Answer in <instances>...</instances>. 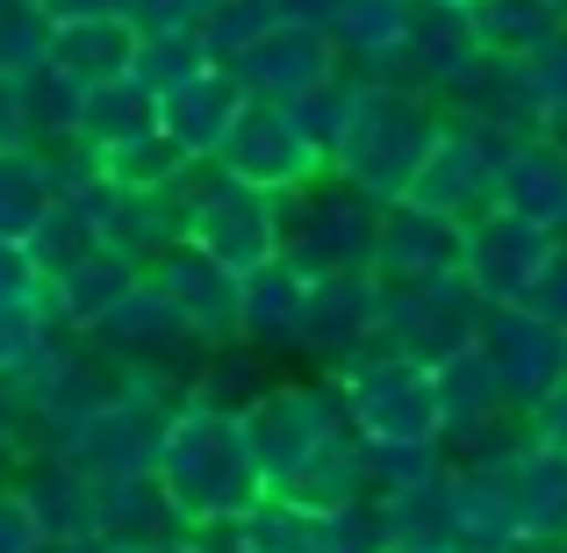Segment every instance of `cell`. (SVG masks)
<instances>
[{
	"label": "cell",
	"instance_id": "7dc6e473",
	"mask_svg": "<svg viewBox=\"0 0 567 553\" xmlns=\"http://www.w3.org/2000/svg\"><path fill=\"white\" fill-rule=\"evenodd\" d=\"M51 22H80V14H115V0H37Z\"/></svg>",
	"mask_w": 567,
	"mask_h": 553
},
{
	"label": "cell",
	"instance_id": "7c38bea8",
	"mask_svg": "<svg viewBox=\"0 0 567 553\" xmlns=\"http://www.w3.org/2000/svg\"><path fill=\"white\" fill-rule=\"evenodd\" d=\"M554 252H560V237H546L539 223L511 216V208H488V216L460 223V274H467V288L482 303H525Z\"/></svg>",
	"mask_w": 567,
	"mask_h": 553
},
{
	"label": "cell",
	"instance_id": "ab89813d",
	"mask_svg": "<svg viewBox=\"0 0 567 553\" xmlns=\"http://www.w3.org/2000/svg\"><path fill=\"white\" fill-rule=\"evenodd\" d=\"M0 553H58L37 503L22 496V482H0Z\"/></svg>",
	"mask_w": 567,
	"mask_h": 553
},
{
	"label": "cell",
	"instance_id": "7a4b0ae2",
	"mask_svg": "<svg viewBox=\"0 0 567 553\" xmlns=\"http://www.w3.org/2000/svg\"><path fill=\"white\" fill-rule=\"evenodd\" d=\"M158 489H166L173 518L187 532L208 525H237L245 511H259L274 489H266V468L251 453L245 417L230 410H202V402H181L158 431V460H152Z\"/></svg>",
	"mask_w": 567,
	"mask_h": 553
},
{
	"label": "cell",
	"instance_id": "f6af8a7d",
	"mask_svg": "<svg viewBox=\"0 0 567 553\" xmlns=\"http://www.w3.org/2000/svg\"><path fill=\"white\" fill-rule=\"evenodd\" d=\"M280 8L295 14V22H309V29H323V37L338 43V22H346V0H280Z\"/></svg>",
	"mask_w": 567,
	"mask_h": 553
},
{
	"label": "cell",
	"instance_id": "ac0fdd59",
	"mask_svg": "<svg viewBox=\"0 0 567 553\" xmlns=\"http://www.w3.org/2000/svg\"><path fill=\"white\" fill-rule=\"evenodd\" d=\"M496 208L539 223L546 237H567V144H554L546 130L503 144L496 166Z\"/></svg>",
	"mask_w": 567,
	"mask_h": 553
},
{
	"label": "cell",
	"instance_id": "5bb4252c",
	"mask_svg": "<svg viewBox=\"0 0 567 553\" xmlns=\"http://www.w3.org/2000/svg\"><path fill=\"white\" fill-rule=\"evenodd\" d=\"M374 346H381V280L374 274H323V280H309L302 352L317 360V373H346Z\"/></svg>",
	"mask_w": 567,
	"mask_h": 553
},
{
	"label": "cell",
	"instance_id": "ba28073f",
	"mask_svg": "<svg viewBox=\"0 0 567 553\" xmlns=\"http://www.w3.org/2000/svg\"><path fill=\"white\" fill-rule=\"evenodd\" d=\"M216 166L237 173V181H251V187H266V194H295V187L331 173V152L295 123L288 101H245L230 144L216 152Z\"/></svg>",
	"mask_w": 567,
	"mask_h": 553
},
{
	"label": "cell",
	"instance_id": "681fc988",
	"mask_svg": "<svg viewBox=\"0 0 567 553\" xmlns=\"http://www.w3.org/2000/svg\"><path fill=\"white\" fill-rule=\"evenodd\" d=\"M410 8H439V14H467V0H410Z\"/></svg>",
	"mask_w": 567,
	"mask_h": 553
},
{
	"label": "cell",
	"instance_id": "484cf974",
	"mask_svg": "<svg viewBox=\"0 0 567 553\" xmlns=\"http://www.w3.org/2000/svg\"><path fill=\"white\" fill-rule=\"evenodd\" d=\"M274 381H280V373L266 367L259 346H245V338H223V346H202V360H194V373H187V402L245 417Z\"/></svg>",
	"mask_w": 567,
	"mask_h": 553
},
{
	"label": "cell",
	"instance_id": "d6986e66",
	"mask_svg": "<svg viewBox=\"0 0 567 553\" xmlns=\"http://www.w3.org/2000/svg\"><path fill=\"white\" fill-rule=\"evenodd\" d=\"M137 274H144V266L130 259V252L94 245L86 259H72L65 274H51V288H43V324L65 331V338H86L130 288H137Z\"/></svg>",
	"mask_w": 567,
	"mask_h": 553
},
{
	"label": "cell",
	"instance_id": "44dd1931",
	"mask_svg": "<svg viewBox=\"0 0 567 553\" xmlns=\"http://www.w3.org/2000/svg\"><path fill=\"white\" fill-rule=\"evenodd\" d=\"M374 274L381 280H439V274H460V223L431 216V208H416V202H388L381 208Z\"/></svg>",
	"mask_w": 567,
	"mask_h": 553
},
{
	"label": "cell",
	"instance_id": "db71d44e",
	"mask_svg": "<svg viewBox=\"0 0 567 553\" xmlns=\"http://www.w3.org/2000/svg\"><path fill=\"white\" fill-rule=\"evenodd\" d=\"M560 14H567V0H560Z\"/></svg>",
	"mask_w": 567,
	"mask_h": 553
},
{
	"label": "cell",
	"instance_id": "e575fe53",
	"mask_svg": "<svg viewBox=\"0 0 567 553\" xmlns=\"http://www.w3.org/2000/svg\"><path fill=\"white\" fill-rule=\"evenodd\" d=\"M216 58H208L202 29H173V37H144L137 43V65H130V80L152 86V94H173L181 80H194V72H208Z\"/></svg>",
	"mask_w": 567,
	"mask_h": 553
},
{
	"label": "cell",
	"instance_id": "f1b7e54d",
	"mask_svg": "<svg viewBox=\"0 0 567 553\" xmlns=\"http://www.w3.org/2000/svg\"><path fill=\"white\" fill-rule=\"evenodd\" d=\"M467 29L496 58H532L546 37L567 29V14H560V0H467Z\"/></svg>",
	"mask_w": 567,
	"mask_h": 553
},
{
	"label": "cell",
	"instance_id": "603a6c76",
	"mask_svg": "<svg viewBox=\"0 0 567 553\" xmlns=\"http://www.w3.org/2000/svg\"><path fill=\"white\" fill-rule=\"evenodd\" d=\"M381 525H388V546H416V553H460L467 525H460V482L453 468L431 474L416 489H395V496H374Z\"/></svg>",
	"mask_w": 567,
	"mask_h": 553
},
{
	"label": "cell",
	"instance_id": "9a60e30c",
	"mask_svg": "<svg viewBox=\"0 0 567 553\" xmlns=\"http://www.w3.org/2000/svg\"><path fill=\"white\" fill-rule=\"evenodd\" d=\"M230 72H237V86H245L251 101H302V94H317L323 80L346 72V51H338L323 29L280 14L245 58H230Z\"/></svg>",
	"mask_w": 567,
	"mask_h": 553
},
{
	"label": "cell",
	"instance_id": "b9f144b4",
	"mask_svg": "<svg viewBox=\"0 0 567 553\" xmlns=\"http://www.w3.org/2000/svg\"><path fill=\"white\" fill-rule=\"evenodd\" d=\"M525 72H532V86H539V101H546V123L567 109V29L560 37H546L539 51L525 58Z\"/></svg>",
	"mask_w": 567,
	"mask_h": 553
},
{
	"label": "cell",
	"instance_id": "83f0119b",
	"mask_svg": "<svg viewBox=\"0 0 567 553\" xmlns=\"http://www.w3.org/2000/svg\"><path fill=\"white\" fill-rule=\"evenodd\" d=\"M144 130H158V94H152V86H137V80L123 72V80L86 86V94H80V123H72V144H86V152H109V144L144 137Z\"/></svg>",
	"mask_w": 567,
	"mask_h": 553
},
{
	"label": "cell",
	"instance_id": "d4e9b609",
	"mask_svg": "<svg viewBox=\"0 0 567 553\" xmlns=\"http://www.w3.org/2000/svg\"><path fill=\"white\" fill-rule=\"evenodd\" d=\"M22 496L37 503V518H43V532H51V546H80V540H101V525H94V482L86 474H72L58 453H37L22 474Z\"/></svg>",
	"mask_w": 567,
	"mask_h": 553
},
{
	"label": "cell",
	"instance_id": "52a82bcc",
	"mask_svg": "<svg viewBox=\"0 0 567 553\" xmlns=\"http://www.w3.org/2000/svg\"><path fill=\"white\" fill-rule=\"evenodd\" d=\"M381 280V274H374ZM482 295L467 288V274H439V280H381V346L416 352L424 367L453 360L474 346L482 324Z\"/></svg>",
	"mask_w": 567,
	"mask_h": 553
},
{
	"label": "cell",
	"instance_id": "ffe728a7",
	"mask_svg": "<svg viewBox=\"0 0 567 553\" xmlns=\"http://www.w3.org/2000/svg\"><path fill=\"white\" fill-rule=\"evenodd\" d=\"M482 58V43H474L467 14H439V8H416L410 37H402V51L388 58V72H374V80H395V86H416V94L439 101L445 86L460 80V72Z\"/></svg>",
	"mask_w": 567,
	"mask_h": 553
},
{
	"label": "cell",
	"instance_id": "60d3db41",
	"mask_svg": "<svg viewBox=\"0 0 567 553\" xmlns=\"http://www.w3.org/2000/svg\"><path fill=\"white\" fill-rule=\"evenodd\" d=\"M208 0H115V14H123L137 37H173V29H194L202 22Z\"/></svg>",
	"mask_w": 567,
	"mask_h": 553
},
{
	"label": "cell",
	"instance_id": "f907efd6",
	"mask_svg": "<svg viewBox=\"0 0 567 553\" xmlns=\"http://www.w3.org/2000/svg\"><path fill=\"white\" fill-rule=\"evenodd\" d=\"M58 553H123V546H109V540H80V546H58Z\"/></svg>",
	"mask_w": 567,
	"mask_h": 553
},
{
	"label": "cell",
	"instance_id": "4dcf8cb0",
	"mask_svg": "<svg viewBox=\"0 0 567 553\" xmlns=\"http://www.w3.org/2000/svg\"><path fill=\"white\" fill-rule=\"evenodd\" d=\"M511 503H517V532L567 540V453L532 446V453L511 468Z\"/></svg>",
	"mask_w": 567,
	"mask_h": 553
},
{
	"label": "cell",
	"instance_id": "d6a6232c",
	"mask_svg": "<svg viewBox=\"0 0 567 553\" xmlns=\"http://www.w3.org/2000/svg\"><path fill=\"white\" fill-rule=\"evenodd\" d=\"M94 245H101L94 208H86V194L72 187V194H58V202H51V216H43V231L29 237V259H37V266H43V280H51V274H65L72 259H86Z\"/></svg>",
	"mask_w": 567,
	"mask_h": 553
},
{
	"label": "cell",
	"instance_id": "2e32d148",
	"mask_svg": "<svg viewBox=\"0 0 567 553\" xmlns=\"http://www.w3.org/2000/svg\"><path fill=\"white\" fill-rule=\"evenodd\" d=\"M439 109L453 115V123H482V130H503V137L546 130V101H539V86H532L525 58H496V51L474 58V65L439 94Z\"/></svg>",
	"mask_w": 567,
	"mask_h": 553
},
{
	"label": "cell",
	"instance_id": "ee69618b",
	"mask_svg": "<svg viewBox=\"0 0 567 553\" xmlns=\"http://www.w3.org/2000/svg\"><path fill=\"white\" fill-rule=\"evenodd\" d=\"M0 144H29V123H22V80L0 72ZM37 152V144H29Z\"/></svg>",
	"mask_w": 567,
	"mask_h": 553
},
{
	"label": "cell",
	"instance_id": "7bdbcfd3",
	"mask_svg": "<svg viewBox=\"0 0 567 553\" xmlns=\"http://www.w3.org/2000/svg\"><path fill=\"white\" fill-rule=\"evenodd\" d=\"M532 439L554 446V453H567V381H560L546 402H532Z\"/></svg>",
	"mask_w": 567,
	"mask_h": 553
},
{
	"label": "cell",
	"instance_id": "5b68a950",
	"mask_svg": "<svg viewBox=\"0 0 567 553\" xmlns=\"http://www.w3.org/2000/svg\"><path fill=\"white\" fill-rule=\"evenodd\" d=\"M346 402L367 446H445V396H439V367H424L416 352L374 346L367 360H352L346 373Z\"/></svg>",
	"mask_w": 567,
	"mask_h": 553
},
{
	"label": "cell",
	"instance_id": "8fae6325",
	"mask_svg": "<svg viewBox=\"0 0 567 553\" xmlns=\"http://www.w3.org/2000/svg\"><path fill=\"white\" fill-rule=\"evenodd\" d=\"M94 338L101 352H109L115 367H137V373H173V381L187 388V373H194V360H202V338L181 324V309L166 303V295L152 288V280L137 274V288L123 295V303L109 309V317L94 324Z\"/></svg>",
	"mask_w": 567,
	"mask_h": 553
},
{
	"label": "cell",
	"instance_id": "bcb514c9",
	"mask_svg": "<svg viewBox=\"0 0 567 553\" xmlns=\"http://www.w3.org/2000/svg\"><path fill=\"white\" fill-rule=\"evenodd\" d=\"M123 553H208V546H202V532H187V525H173V532H152V540H137V546H123Z\"/></svg>",
	"mask_w": 567,
	"mask_h": 553
},
{
	"label": "cell",
	"instance_id": "8992f818",
	"mask_svg": "<svg viewBox=\"0 0 567 553\" xmlns=\"http://www.w3.org/2000/svg\"><path fill=\"white\" fill-rule=\"evenodd\" d=\"M181 237L245 280V274H259L266 259H280V194L237 181V173H223V166H194L187 202H181Z\"/></svg>",
	"mask_w": 567,
	"mask_h": 553
},
{
	"label": "cell",
	"instance_id": "8d00e7d4",
	"mask_svg": "<svg viewBox=\"0 0 567 553\" xmlns=\"http://www.w3.org/2000/svg\"><path fill=\"white\" fill-rule=\"evenodd\" d=\"M445 468H453L445 446H367V482H374V496L416 489V482H431V474H445Z\"/></svg>",
	"mask_w": 567,
	"mask_h": 553
},
{
	"label": "cell",
	"instance_id": "277c9868",
	"mask_svg": "<svg viewBox=\"0 0 567 553\" xmlns=\"http://www.w3.org/2000/svg\"><path fill=\"white\" fill-rule=\"evenodd\" d=\"M374 245H381V202H367L352 181L323 173V181L280 194V259L302 266L309 280L374 274Z\"/></svg>",
	"mask_w": 567,
	"mask_h": 553
},
{
	"label": "cell",
	"instance_id": "9c48e42d",
	"mask_svg": "<svg viewBox=\"0 0 567 553\" xmlns=\"http://www.w3.org/2000/svg\"><path fill=\"white\" fill-rule=\"evenodd\" d=\"M474 346H482V360L496 367L503 396H511L517 410L546 402L567 381V331L546 324L539 309H525V303H488L482 324H474Z\"/></svg>",
	"mask_w": 567,
	"mask_h": 553
},
{
	"label": "cell",
	"instance_id": "1f68e13d",
	"mask_svg": "<svg viewBox=\"0 0 567 553\" xmlns=\"http://www.w3.org/2000/svg\"><path fill=\"white\" fill-rule=\"evenodd\" d=\"M439 396H445V446L467 439L474 424H488L496 410H517V402L503 396L496 367L482 360V346H467V352H453V360H439Z\"/></svg>",
	"mask_w": 567,
	"mask_h": 553
},
{
	"label": "cell",
	"instance_id": "6da1fadb",
	"mask_svg": "<svg viewBox=\"0 0 567 553\" xmlns=\"http://www.w3.org/2000/svg\"><path fill=\"white\" fill-rule=\"evenodd\" d=\"M251 453L266 468V489L302 511H346L367 503V439L352 424V402L338 373H309V381H274L245 410Z\"/></svg>",
	"mask_w": 567,
	"mask_h": 553
},
{
	"label": "cell",
	"instance_id": "4316f807",
	"mask_svg": "<svg viewBox=\"0 0 567 553\" xmlns=\"http://www.w3.org/2000/svg\"><path fill=\"white\" fill-rule=\"evenodd\" d=\"M51 202H58L51 158L29 152V144H0V237L29 245L43 231V216H51Z\"/></svg>",
	"mask_w": 567,
	"mask_h": 553
},
{
	"label": "cell",
	"instance_id": "7402d4cb",
	"mask_svg": "<svg viewBox=\"0 0 567 553\" xmlns=\"http://www.w3.org/2000/svg\"><path fill=\"white\" fill-rule=\"evenodd\" d=\"M302 324H309V274L288 259H266L259 274H245L237 295V338L259 352H302Z\"/></svg>",
	"mask_w": 567,
	"mask_h": 553
},
{
	"label": "cell",
	"instance_id": "f546056e",
	"mask_svg": "<svg viewBox=\"0 0 567 553\" xmlns=\"http://www.w3.org/2000/svg\"><path fill=\"white\" fill-rule=\"evenodd\" d=\"M187 173H194V158L166 130H144V137H123V144H109V152H94V181H109L123 194H166V187H181Z\"/></svg>",
	"mask_w": 567,
	"mask_h": 553
},
{
	"label": "cell",
	"instance_id": "816d5d0a",
	"mask_svg": "<svg viewBox=\"0 0 567 553\" xmlns=\"http://www.w3.org/2000/svg\"><path fill=\"white\" fill-rule=\"evenodd\" d=\"M546 137H554V144H567V109L554 115V123H546Z\"/></svg>",
	"mask_w": 567,
	"mask_h": 553
},
{
	"label": "cell",
	"instance_id": "cb8c5ba5",
	"mask_svg": "<svg viewBox=\"0 0 567 553\" xmlns=\"http://www.w3.org/2000/svg\"><path fill=\"white\" fill-rule=\"evenodd\" d=\"M137 29L123 14H80V22H58L51 29V65L65 72L72 86H109L137 65Z\"/></svg>",
	"mask_w": 567,
	"mask_h": 553
},
{
	"label": "cell",
	"instance_id": "30bf717a",
	"mask_svg": "<svg viewBox=\"0 0 567 553\" xmlns=\"http://www.w3.org/2000/svg\"><path fill=\"white\" fill-rule=\"evenodd\" d=\"M503 130H482V123H453L445 115V137L431 144L424 173L410 181V202L431 208L445 223H474L496 208V166H503Z\"/></svg>",
	"mask_w": 567,
	"mask_h": 553
},
{
	"label": "cell",
	"instance_id": "f35d334b",
	"mask_svg": "<svg viewBox=\"0 0 567 553\" xmlns=\"http://www.w3.org/2000/svg\"><path fill=\"white\" fill-rule=\"evenodd\" d=\"M43 266L29 259V245L0 237V317H43Z\"/></svg>",
	"mask_w": 567,
	"mask_h": 553
},
{
	"label": "cell",
	"instance_id": "4fadbf2b",
	"mask_svg": "<svg viewBox=\"0 0 567 553\" xmlns=\"http://www.w3.org/2000/svg\"><path fill=\"white\" fill-rule=\"evenodd\" d=\"M144 280H152V288L181 309V324L202 338V346L237 338V295H245V280H237L223 259H208L202 245H187V237L158 245L152 259H144Z\"/></svg>",
	"mask_w": 567,
	"mask_h": 553
},
{
	"label": "cell",
	"instance_id": "c3c4849f",
	"mask_svg": "<svg viewBox=\"0 0 567 553\" xmlns=\"http://www.w3.org/2000/svg\"><path fill=\"white\" fill-rule=\"evenodd\" d=\"M503 553H567V540H539V532H517Z\"/></svg>",
	"mask_w": 567,
	"mask_h": 553
},
{
	"label": "cell",
	"instance_id": "e0dca14e",
	"mask_svg": "<svg viewBox=\"0 0 567 553\" xmlns=\"http://www.w3.org/2000/svg\"><path fill=\"white\" fill-rule=\"evenodd\" d=\"M245 86H237L230 65H208L194 72V80H181L173 94H158V130H166L173 144L194 158V166H216V152L230 144L237 115H245Z\"/></svg>",
	"mask_w": 567,
	"mask_h": 553
},
{
	"label": "cell",
	"instance_id": "f5cc1de1",
	"mask_svg": "<svg viewBox=\"0 0 567 553\" xmlns=\"http://www.w3.org/2000/svg\"><path fill=\"white\" fill-rule=\"evenodd\" d=\"M381 553H416V546H381Z\"/></svg>",
	"mask_w": 567,
	"mask_h": 553
},
{
	"label": "cell",
	"instance_id": "3957f363",
	"mask_svg": "<svg viewBox=\"0 0 567 553\" xmlns=\"http://www.w3.org/2000/svg\"><path fill=\"white\" fill-rule=\"evenodd\" d=\"M445 137V109L416 86H395V80H360L352 94V123L331 152V173L352 181L367 202H410V181L424 173L431 144Z\"/></svg>",
	"mask_w": 567,
	"mask_h": 553
},
{
	"label": "cell",
	"instance_id": "74e56055",
	"mask_svg": "<svg viewBox=\"0 0 567 553\" xmlns=\"http://www.w3.org/2000/svg\"><path fill=\"white\" fill-rule=\"evenodd\" d=\"M352 94H360V72H338V80H323L317 94H302V101H288L295 109V123L309 130V137L323 144V152H338V137H346V123H352Z\"/></svg>",
	"mask_w": 567,
	"mask_h": 553
},
{
	"label": "cell",
	"instance_id": "836d02e7",
	"mask_svg": "<svg viewBox=\"0 0 567 553\" xmlns=\"http://www.w3.org/2000/svg\"><path fill=\"white\" fill-rule=\"evenodd\" d=\"M280 14H288L280 0H208V8H202V22H194V29H202L208 58H216V65H230V58H245L251 43H259L266 29L280 22Z\"/></svg>",
	"mask_w": 567,
	"mask_h": 553
},
{
	"label": "cell",
	"instance_id": "d590c367",
	"mask_svg": "<svg viewBox=\"0 0 567 553\" xmlns=\"http://www.w3.org/2000/svg\"><path fill=\"white\" fill-rule=\"evenodd\" d=\"M51 14L37 8V0H0V72L8 80H22V72L51 65Z\"/></svg>",
	"mask_w": 567,
	"mask_h": 553
}]
</instances>
